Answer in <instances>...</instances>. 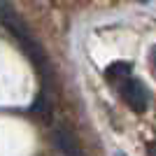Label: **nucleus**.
Listing matches in <instances>:
<instances>
[{
  "instance_id": "2",
  "label": "nucleus",
  "mask_w": 156,
  "mask_h": 156,
  "mask_svg": "<svg viewBox=\"0 0 156 156\" xmlns=\"http://www.w3.org/2000/svg\"><path fill=\"white\" fill-rule=\"evenodd\" d=\"M121 98H124V103L128 105L133 112L137 114H142L147 112L149 107V91H147V86L140 82V79H124V84H121Z\"/></svg>"
},
{
  "instance_id": "3",
  "label": "nucleus",
  "mask_w": 156,
  "mask_h": 156,
  "mask_svg": "<svg viewBox=\"0 0 156 156\" xmlns=\"http://www.w3.org/2000/svg\"><path fill=\"white\" fill-rule=\"evenodd\" d=\"M54 142H56V147L61 149L63 156H84V151L79 147V140L75 137V133L63 124L56 126V130H54Z\"/></svg>"
},
{
  "instance_id": "5",
  "label": "nucleus",
  "mask_w": 156,
  "mask_h": 156,
  "mask_svg": "<svg viewBox=\"0 0 156 156\" xmlns=\"http://www.w3.org/2000/svg\"><path fill=\"white\" fill-rule=\"evenodd\" d=\"M151 68H154V72H156V47L151 49Z\"/></svg>"
},
{
  "instance_id": "6",
  "label": "nucleus",
  "mask_w": 156,
  "mask_h": 156,
  "mask_svg": "<svg viewBox=\"0 0 156 156\" xmlns=\"http://www.w3.org/2000/svg\"><path fill=\"white\" fill-rule=\"evenodd\" d=\"M147 151H149V156H156V144H149V147H147Z\"/></svg>"
},
{
  "instance_id": "7",
  "label": "nucleus",
  "mask_w": 156,
  "mask_h": 156,
  "mask_svg": "<svg viewBox=\"0 0 156 156\" xmlns=\"http://www.w3.org/2000/svg\"><path fill=\"white\" fill-rule=\"evenodd\" d=\"M2 5H5V0H0V7H2Z\"/></svg>"
},
{
  "instance_id": "4",
  "label": "nucleus",
  "mask_w": 156,
  "mask_h": 156,
  "mask_svg": "<svg viewBox=\"0 0 156 156\" xmlns=\"http://www.w3.org/2000/svg\"><path fill=\"white\" fill-rule=\"evenodd\" d=\"M107 79H119V77H124V79H128V75H130V65L128 63H114V65H110L107 68Z\"/></svg>"
},
{
  "instance_id": "1",
  "label": "nucleus",
  "mask_w": 156,
  "mask_h": 156,
  "mask_svg": "<svg viewBox=\"0 0 156 156\" xmlns=\"http://www.w3.org/2000/svg\"><path fill=\"white\" fill-rule=\"evenodd\" d=\"M0 23H2L7 30L12 33V37L21 44V49L26 51L28 58H30L33 63L40 68V70L44 72V70H47V54H44V49H42V44L35 40V35L26 28V23L16 16V12H14L7 2L0 7Z\"/></svg>"
},
{
  "instance_id": "8",
  "label": "nucleus",
  "mask_w": 156,
  "mask_h": 156,
  "mask_svg": "<svg viewBox=\"0 0 156 156\" xmlns=\"http://www.w3.org/2000/svg\"><path fill=\"white\" fill-rule=\"evenodd\" d=\"M140 2H147V0H140Z\"/></svg>"
}]
</instances>
